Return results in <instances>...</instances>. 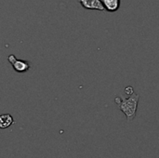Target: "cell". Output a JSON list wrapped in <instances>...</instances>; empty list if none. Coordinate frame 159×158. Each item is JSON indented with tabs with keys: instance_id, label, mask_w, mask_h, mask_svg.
I'll return each mask as SVG.
<instances>
[{
	"instance_id": "cell-5",
	"label": "cell",
	"mask_w": 159,
	"mask_h": 158,
	"mask_svg": "<svg viewBox=\"0 0 159 158\" xmlns=\"http://www.w3.org/2000/svg\"><path fill=\"white\" fill-rule=\"evenodd\" d=\"M14 123L13 117L9 114H4L0 116V128L7 129Z\"/></svg>"
},
{
	"instance_id": "cell-3",
	"label": "cell",
	"mask_w": 159,
	"mask_h": 158,
	"mask_svg": "<svg viewBox=\"0 0 159 158\" xmlns=\"http://www.w3.org/2000/svg\"><path fill=\"white\" fill-rule=\"evenodd\" d=\"M78 3L82 6V7L86 9H93V10H105L104 6L102 5L101 0H77Z\"/></svg>"
},
{
	"instance_id": "cell-6",
	"label": "cell",
	"mask_w": 159,
	"mask_h": 158,
	"mask_svg": "<svg viewBox=\"0 0 159 158\" xmlns=\"http://www.w3.org/2000/svg\"><path fill=\"white\" fill-rule=\"evenodd\" d=\"M125 92H126L127 94H129V95H131V94H133V93H134L132 87H128V88H126V89H125Z\"/></svg>"
},
{
	"instance_id": "cell-4",
	"label": "cell",
	"mask_w": 159,
	"mask_h": 158,
	"mask_svg": "<svg viewBox=\"0 0 159 158\" xmlns=\"http://www.w3.org/2000/svg\"><path fill=\"white\" fill-rule=\"evenodd\" d=\"M104 8L108 12H116L119 9L121 0H101Z\"/></svg>"
},
{
	"instance_id": "cell-2",
	"label": "cell",
	"mask_w": 159,
	"mask_h": 158,
	"mask_svg": "<svg viewBox=\"0 0 159 158\" xmlns=\"http://www.w3.org/2000/svg\"><path fill=\"white\" fill-rule=\"evenodd\" d=\"M7 61L12 65L13 70L19 74H24V73L28 72L33 66V63L31 61H29L27 60H19L13 54H11L7 57Z\"/></svg>"
},
{
	"instance_id": "cell-1",
	"label": "cell",
	"mask_w": 159,
	"mask_h": 158,
	"mask_svg": "<svg viewBox=\"0 0 159 158\" xmlns=\"http://www.w3.org/2000/svg\"><path fill=\"white\" fill-rule=\"evenodd\" d=\"M139 100L140 95L133 93L127 99L122 97H116L115 102L117 104L119 110L124 113L128 121H132L136 116Z\"/></svg>"
}]
</instances>
